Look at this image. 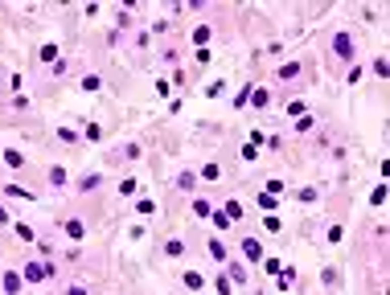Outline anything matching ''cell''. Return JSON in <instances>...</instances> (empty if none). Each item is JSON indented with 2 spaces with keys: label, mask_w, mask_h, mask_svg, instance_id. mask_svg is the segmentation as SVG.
Returning <instances> with one entry per match:
<instances>
[{
  "label": "cell",
  "mask_w": 390,
  "mask_h": 295,
  "mask_svg": "<svg viewBox=\"0 0 390 295\" xmlns=\"http://www.w3.org/2000/svg\"><path fill=\"white\" fill-rule=\"evenodd\" d=\"M209 33H214V29H209V25H197V29H193V33H189V37H193V45H201V49H205V41H209Z\"/></svg>",
  "instance_id": "obj_7"
},
{
  "label": "cell",
  "mask_w": 390,
  "mask_h": 295,
  "mask_svg": "<svg viewBox=\"0 0 390 295\" xmlns=\"http://www.w3.org/2000/svg\"><path fill=\"white\" fill-rule=\"evenodd\" d=\"M45 275H49L45 262H25V271H21V279H29V283H41Z\"/></svg>",
  "instance_id": "obj_1"
},
{
  "label": "cell",
  "mask_w": 390,
  "mask_h": 295,
  "mask_svg": "<svg viewBox=\"0 0 390 295\" xmlns=\"http://www.w3.org/2000/svg\"><path fill=\"white\" fill-rule=\"evenodd\" d=\"M214 287H218V295H230V279H226V275H222V279H218Z\"/></svg>",
  "instance_id": "obj_26"
},
{
  "label": "cell",
  "mask_w": 390,
  "mask_h": 295,
  "mask_svg": "<svg viewBox=\"0 0 390 295\" xmlns=\"http://www.w3.org/2000/svg\"><path fill=\"white\" fill-rule=\"evenodd\" d=\"M9 222V209H5V205H0V226H5Z\"/></svg>",
  "instance_id": "obj_28"
},
{
  "label": "cell",
  "mask_w": 390,
  "mask_h": 295,
  "mask_svg": "<svg viewBox=\"0 0 390 295\" xmlns=\"http://www.w3.org/2000/svg\"><path fill=\"white\" fill-rule=\"evenodd\" d=\"M226 217H234V222H238V217H243V205H238V201H234V197H230V201H226Z\"/></svg>",
  "instance_id": "obj_16"
},
{
  "label": "cell",
  "mask_w": 390,
  "mask_h": 295,
  "mask_svg": "<svg viewBox=\"0 0 390 295\" xmlns=\"http://www.w3.org/2000/svg\"><path fill=\"white\" fill-rule=\"evenodd\" d=\"M5 197H17V201H33V193H29V189H21V185H9V189H5Z\"/></svg>",
  "instance_id": "obj_11"
},
{
  "label": "cell",
  "mask_w": 390,
  "mask_h": 295,
  "mask_svg": "<svg viewBox=\"0 0 390 295\" xmlns=\"http://www.w3.org/2000/svg\"><path fill=\"white\" fill-rule=\"evenodd\" d=\"M82 135H86V139H103V127H99V123H86Z\"/></svg>",
  "instance_id": "obj_23"
},
{
  "label": "cell",
  "mask_w": 390,
  "mask_h": 295,
  "mask_svg": "<svg viewBox=\"0 0 390 295\" xmlns=\"http://www.w3.org/2000/svg\"><path fill=\"white\" fill-rule=\"evenodd\" d=\"M5 291H9V295H17V291H21V275H13V271H9V275H5Z\"/></svg>",
  "instance_id": "obj_13"
},
{
  "label": "cell",
  "mask_w": 390,
  "mask_h": 295,
  "mask_svg": "<svg viewBox=\"0 0 390 295\" xmlns=\"http://www.w3.org/2000/svg\"><path fill=\"white\" fill-rule=\"evenodd\" d=\"M0 160H5L9 168H25V156H21V152H13V148H9V152H0Z\"/></svg>",
  "instance_id": "obj_8"
},
{
  "label": "cell",
  "mask_w": 390,
  "mask_h": 295,
  "mask_svg": "<svg viewBox=\"0 0 390 295\" xmlns=\"http://www.w3.org/2000/svg\"><path fill=\"white\" fill-rule=\"evenodd\" d=\"M181 250H185V246L177 242V238H169V242H164V254H169V258H181Z\"/></svg>",
  "instance_id": "obj_14"
},
{
  "label": "cell",
  "mask_w": 390,
  "mask_h": 295,
  "mask_svg": "<svg viewBox=\"0 0 390 295\" xmlns=\"http://www.w3.org/2000/svg\"><path fill=\"white\" fill-rule=\"evenodd\" d=\"M49 185L62 189V185H66V168H49Z\"/></svg>",
  "instance_id": "obj_15"
},
{
  "label": "cell",
  "mask_w": 390,
  "mask_h": 295,
  "mask_svg": "<svg viewBox=\"0 0 390 295\" xmlns=\"http://www.w3.org/2000/svg\"><path fill=\"white\" fill-rule=\"evenodd\" d=\"M193 213H197V217H209V201H205V197L193 201Z\"/></svg>",
  "instance_id": "obj_17"
},
{
  "label": "cell",
  "mask_w": 390,
  "mask_h": 295,
  "mask_svg": "<svg viewBox=\"0 0 390 295\" xmlns=\"http://www.w3.org/2000/svg\"><path fill=\"white\" fill-rule=\"evenodd\" d=\"M209 258H214V262H226V258H230V254H226V246H222L218 238H214V242H209Z\"/></svg>",
  "instance_id": "obj_10"
},
{
  "label": "cell",
  "mask_w": 390,
  "mask_h": 295,
  "mask_svg": "<svg viewBox=\"0 0 390 295\" xmlns=\"http://www.w3.org/2000/svg\"><path fill=\"white\" fill-rule=\"evenodd\" d=\"M243 254H247V262H263V246H259V238H243Z\"/></svg>",
  "instance_id": "obj_3"
},
{
  "label": "cell",
  "mask_w": 390,
  "mask_h": 295,
  "mask_svg": "<svg viewBox=\"0 0 390 295\" xmlns=\"http://www.w3.org/2000/svg\"><path fill=\"white\" fill-rule=\"evenodd\" d=\"M185 287H189V291H201V287H205V275H201V271H185Z\"/></svg>",
  "instance_id": "obj_6"
},
{
  "label": "cell",
  "mask_w": 390,
  "mask_h": 295,
  "mask_svg": "<svg viewBox=\"0 0 390 295\" xmlns=\"http://www.w3.org/2000/svg\"><path fill=\"white\" fill-rule=\"evenodd\" d=\"M62 230H66V234H70V238L78 242V238H82V234H86V222H82V217H70V222L62 226Z\"/></svg>",
  "instance_id": "obj_4"
},
{
  "label": "cell",
  "mask_w": 390,
  "mask_h": 295,
  "mask_svg": "<svg viewBox=\"0 0 390 295\" xmlns=\"http://www.w3.org/2000/svg\"><path fill=\"white\" fill-rule=\"evenodd\" d=\"M136 193V181H132V176H128V181H119V197H132Z\"/></svg>",
  "instance_id": "obj_21"
},
{
  "label": "cell",
  "mask_w": 390,
  "mask_h": 295,
  "mask_svg": "<svg viewBox=\"0 0 390 295\" xmlns=\"http://www.w3.org/2000/svg\"><path fill=\"white\" fill-rule=\"evenodd\" d=\"M66 295H86V287H78V283H74V287H70Z\"/></svg>",
  "instance_id": "obj_27"
},
{
  "label": "cell",
  "mask_w": 390,
  "mask_h": 295,
  "mask_svg": "<svg viewBox=\"0 0 390 295\" xmlns=\"http://www.w3.org/2000/svg\"><path fill=\"white\" fill-rule=\"evenodd\" d=\"M99 185H103V176H99V172H86V176H82V185H78V189H82V193H95Z\"/></svg>",
  "instance_id": "obj_5"
},
{
  "label": "cell",
  "mask_w": 390,
  "mask_h": 295,
  "mask_svg": "<svg viewBox=\"0 0 390 295\" xmlns=\"http://www.w3.org/2000/svg\"><path fill=\"white\" fill-rule=\"evenodd\" d=\"M13 230H17V238H25V242H29V238H33V226H25V222H17Z\"/></svg>",
  "instance_id": "obj_19"
},
{
  "label": "cell",
  "mask_w": 390,
  "mask_h": 295,
  "mask_svg": "<svg viewBox=\"0 0 390 295\" xmlns=\"http://www.w3.org/2000/svg\"><path fill=\"white\" fill-rule=\"evenodd\" d=\"M41 62H58V45H41Z\"/></svg>",
  "instance_id": "obj_22"
},
{
  "label": "cell",
  "mask_w": 390,
  "mask_h": 295,
  "mask_svg": "<svg viewBox=\"0 0 390 295\" xmlns=\"http://www.w3.org/2000/svg\"><path fill=\"white\" fill-rule=\"evenodd\" d=\"M82 91H103V78L99 74H86L82 78Z\"/></svg>",
  "instance_id": "obj_12"
},
{
  "label": "cell",
  "mask_w": 390,
  "mask_h": 295,
  "mask_svg": "<svg viewBox=\"0 0 390 295\" xmlns=\"http://www.w3.org/2000/svg\"><path fill=\"white\" fill-rule=\"evenodd\" d=\"M243 279H247V271L238 267V262H230V283H243Z\"/></svg>",
  "instance_id": "obj_20"
},
{
  "label": "cell",
  "mask_w": 390,
  "mask_h": 295,
  "mask_svg": "<svg viewBox=\"0 0 390 295\" xmlns=\"http://www.w3.org/2000/svg\"><path fill=\"white\" fill-rule=\"evenodd\" d=\"M214 230H230V217L226 213H214Z\"/></svg>",
  "instance_id": "obj_25"
},
{
  "label": "cell",
  "mask_w": 390,
  "mask_h": 295,
  "mask_svg": "<svg viewBox=\"0 0 390 295\" xmlns=\"http://www.w3.org/2000/svg\"><path fill=\"white\" fill-rule=\"evenodd\" d=\"M255 201H259V209H275V197H271V193H259Z\"/></svg>",
  "instance_id": "obj_18"
},
{
  "label": "cell",
  "mask_w": 390,
  "mask_h": 295,
  "mask_svg": "<svg viewBox=\"0 0 390 295\" xmlns=\"http://www.w3.org/2000/svg\"><path fill=\"white\" fill-rule=\"evenodd\" d=\"M251 103H255V107H267V103H271V91H267V86H259V91H251Z\"/></svg>",
  "instance_id": "obj_9"
},
{
  "label": "cell",
  "mask_w": 390,
  "mask_h": 295,
  "mask_svg": "<svg viewBox=\"0 0 390 295\" xmlns=\"http://www.w3.org/2000/svg\"><path fill=\"white\" fill-rule=\"evenodd\" d=\"M58 139H62V143H74V139H78V131H70V127H62V131H58Z\"/></svg>",
  "instance_id": "obj_24"
},
{
  "label": "cell",
  "mask_w": 390,
  "mask_h": 295,
  "mask_svg": "<svg viewBox=\"0 0 390 295\" xmlns=\"http://www.w3.org/2000/svg\"><path fill=\"white\" fill-rule=\"evenodd\" d=\"M333 53H337V57H349V53H353V37H349V33H337V37H333Z\"/></svg>",
  "instance_id": "obj_2"
}]
</instances>
